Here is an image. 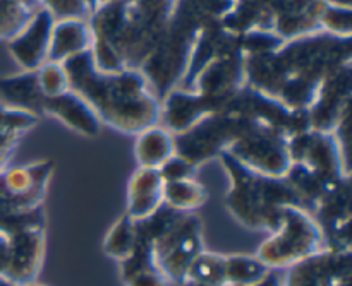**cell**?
<instances>
[{
    "label": "cell",
    "mask_w": 352,
    "mask_h": 286,
    "mask_svg": "<svg viewBox=\"0 0 352 286\" xmlns=\"http://www.w3.org/2000/svg\"><path fill=\"white\" fill-rule=\"evenodd\" d=\"M165 182L155 168H138L127 184L126 215L136 222L153 216L164 206Z\"/></svg>",
    "instance_id": "9a60e30c"
},
{
    "label": "cell",
    "mask_w": 352,
    "mask_h": 286,
    "mask_svg": "<svg viewBox=\"0 0 352 286\" xmlns=\"http://www.w3.org/2000/svg\"><path fill=\"white\" fill-rule=\"evenodd\" d=\"M309 215L322 230L327 249L352 250L351 178L337 184Z\"/></svg>",
    "instance_id": "30bf717a"
},
{
    "label": "cell",
    "mask_w": 352,
    "mask_h": 286,
    "mask_svg": "<svg viewBox=\"0 0 352 286\" xmlns=\"http://www.w3.org/2000/svg\"><path fill=\"white\" fill-rule=\"evenodd\" d=\"M186 280L196 283L226 285V256L203 250L189 266Z\"/></svg>",
    "instance_id": "603a6c76"
},
{
    "label": "cell",
    "mask_w": 352,
    "mask_h": 286,
    "mask_svg": "<svg viewBox=\"0 0 352 286\" xmlns=\"http://www.w3.org/2000/svg\"><path fill=\"white\" fill-rule=\"evenodd\" d=\"M36 72L38 82H40L41 93L45 95V98H52V96H57L60 93L71 89L69 88L67 74H65L62 64L45 62L40 69H36Z\"/></svg>",
    "instance_id": "484cf974"
},
{
    "label": "cell",
    "mask_w": 352,
    "mask_h": 286,
    "mask_svg": "<svg viewBox=\"0 0 352 286\" xmlns=\"http://www.w3.org/2000/svg\"><path fill=\"white\" fill-rule=\"evenodd\" d=\"M9 261V239L3 232H0V278L3 276Z\"/></svg>",
    "instance_id": "4dcf8cb0"
},
{
    "label": "cell",
    "mask_w": 352,
    "mask_h": 286,
    "mask_svg": "<svg viewBox=\"0 0 352 286\" xmlns=\"http://www.w3.org/2000/svg\"><path fill=\"white\" fill-rule=\"evenodd\" d=\"M0 286H16V285H12V283H10V281L2 280V278H0Z\"/></svg>",
    "instance_id": "e575fe53"
},
{
    "label": "cell",
    "mask_w": 352,
    "mask_h": 286,
    "mask_svg": "<svg viewBox=\"0 0 352 286\" xmlns=\"http://www.w3.org/2000/svg\"><path fill=\"white\" fill-rule=\"evenodd\" d=\"M0 96L6 105L26 110L38 117L41 115L47 99L41 93L36 71H23L0 79Z\"/></svg>",
    "instance_id": "e0dca14e"
},
{
    "label": "cell",
    "mask_w": 352,
    "mask_h": 286,
    "mask_svg": "<svg viewBox=\"0 0 352 286\" xmlns=\"http://www.w3.org/2000/svg\"><path fill=\"white\" fill-rule=\"evenodd\" d=\"M175 154L174 134L160 123L146 127L136 134L134 158L140 168H158Z\"/></svg>",
    "instance_id": "ac0fdd59"
},
{
    "label": "cell",
    "mask_w": 352,
    "mask_h": 286,
    "mask_svg": "<svg viewBox=\"0 0 352 286\" xmlns=\"http://www.w3.org/2000/svg\"><path fill=\"white\" fill-rule=\"evenodd\" d=\"M138 242H140L138 222L131 216L122 215L110 226L109 233L103 240V250H105L107 256L116 259L117 263H122L136 250Z\"/></svg>",
    "instance_id": "ffe728a7"
},
{
    "label": "cell",
    "mask_w": 352,
    "mask_h": 286,
    "mask_svg": "<svg viewBox=\"0 0 352 286\" xmlns=\"http://www.w3.org/2000/svg\"><path fill=\"white\" fill-rule=\"evenodd\" d=\"M352 95V62L333 71L323 81L318 95L306 110L308 127L320 132H336L349 120Z\"/></svg>",
    "instance_id": "ba28073f"
},
{
    "label": "cell",
    "mask_w": 352,
    "mask_h": 286,
    "mask_svg": "<svg viewBox=\"0 0 352 286\" xmlns=\"http://www.w3.org/2000/svg\"><path fill=\"white\" fill-rule=\"evenodd\" d=\"M244 60L250 88L306 112L323 81L352 62V38L318 31L282 41L274 50L244 55Z\"/></svg>",
    "instance_id": "6da1fadb"
},
{
    "label": "cell",
    "mask_w": 352,
    "mask_h": 286,
    "mask_svg": "<svg viewBox=\"0 0 352 286\" xmlns=\"http://www.w3.org/2000/svg\"><path fill=\"white\" fill-rule=\"evenodd\" d=\"M43 7L50 10L55 19H78L89 21V17L98 9V0H41Z\"/></svg>",
    "instance_id": "cb8c5ba5"
},
{
    "label": "cell",
    "mask_w": 352,
    "mask_h": 286,
    "mask_svg": "<svg viewBox=\"0 0 352 286\" xmlns=\"http://www.w3.org/2000/svg\"><path fill=\"white\" fill-rule=\"evenodd\" d=\"M325 247L320 226L306 209L285 206L280 225L260 246L256 256L270 270L280 271L313 256Z\"/></svg>",
    "instance_id": "8992f818"
},
{
    "label": "cell",
    "mask_w": 352,
    "mask_h": 286,
    "mask_svg": "<svg viewBox=\"0 0 352 286\" xmlns=\"http://www.w3.org/2000/svg\"><path fill=\"white\" fill-rule=\"evenodd\" d=\"M9 239V261L2 280L16 286L36 281L45 257V226H30L6 233Z\"/></svg>",
    "instance_id": "8fae6325"
},
{
    "label": "cell",
    "mask_w": 352,
    "mask_h": 286,
    "mask_svg": "<svg viewBox=\"0 0 352 286\" xmlns=\"http://www.w3.org/2000/svg\"><path fill=\"white\" fill-rule=\"evenodd\" d=\"M274 270L267 266L258 256L250 254H230L226 256V285L254 286L265 280Z\"/></svg>",
    "instance_id": "44dd1931"
},
{
    "label": "cell",
    "mask_w": 352,
    "mask_h": 286,
    "mask_svg": "<svg viewBox=\"0 0 352 286\" xmlns=\"http://www.w3.org/2000/svg\"><path fill=\"white\" fill-rule=\"evenodd\" d=\"M93 47L91 26L86 19L67 17V19H55L54 29L50 36L47 62H62L89 51Z\"/></svg>",
    "instance_id": "2e32d148"
},
{
    "label": "cell",
    "mask_w": 352,
    "mask_h": 286,
    "mask_svg": "<svg viewBox=\"0 0 352 286\" xmlns=\"http://www.w3.org/2000/svg\"><path fill=\"white\" fill-rule=\"evenodd\" d=\"M219 160L229 178L226 208L246 228L272 233L280 225L285 206L301 208L298 195L285 177L258 174L226 151L219 154Z\"/></svg>",
    "instance_id": "3957f363"
},
{
    "label": "cell",
    "mask_w": 352,
    "mask_h": 286,
    "mask_svg": "<svg viewBox=\"0 0 352 286\" xmlns=\"http://www.w3.org/2000/svg\"><path fill=\"white\" fill-rule=\"evenodd\" d=\"M196 165H192L191 161H188L186 158L179 156V154H174L172 158H168L158 171H160L164 182H177L184 180V178H192L196 174Z\"/></svg>",
    "instance_id": "83f0119b"
},
{
    "label": "cell",
    "mask_w": 352,
    "mask_h": 286,
    "mask_svg": "<svg viewBox=\"0 0 352 286\" xmlns=\"http://www.w3.org/2000/svg\"><path fill=\"white\" fill-rule=\"evenodd\" d=\"M41 9V0H0V40H12Z\"/></svg>",
    "instance_id": "7402d4cb"
},
{
    "label": "cell",
    "mask_w": 352,
    "mask_h": 286,
    "mask_svg": "<svg viewBox=\"0 0 352 286\" xmlns=\"http://www.w3.org/2000/svg\"><path fill=\"white\" fill-rule=\"evenodd\" d=\"M21 134L10 132V130H2L0 132V171L9 167V161L16 151L17 143L21 139Z\"/></svg>",
    "instance_id": "f546056e"
},
{
    "label": "cell",
    "mask_w": 352,
    "mask_h": 286,
    "mask_svg": "<svg viewBox=\"0 0 352 286\" xmlns=\"http://www.w3.org/2000/svg\"><path fill=\"white\" fill-rule=\"evenodd\" d=\"M330 5H337V7H346V9H352L351 0H327Z\"/></svg>",
    "instance_id": "d6a6232c"
},
{
    "label": "cell",
    "mask_w": 352,
    "mask_h": 286,
    "mask_svg": "<svg viewBox=\"0 0 352 286\" xmlns=\"http://www.w3.org/2000/svg\"><path fill=\"white\" fill-rule=\"evenodd\" d=\"M69 88L86 99L102 123L126 134H138L160 123V99L140 69L102 72L91 50L62 62Z\"/></svg>",
    "instance_id": "7a4b0ae2"
},
{
    "label": "cell",
    "mask_w": 352,
    "mask_h": 286,
    "mask_svg": "<svg viewBox=\"0 0 352 286\" xmlns=\"http://www.w3.org/2000/svg\"><path fill=\"white\" fill-rule=\"evenodd\" d=\"M254 286H282V276L278 274V271H272L267 278H265L261 283L254 285Z\"/></svg>",
    "instance_id": "1f68e13d"
},
{
    "label": "cell",
    "mask_w": 352,
    "mask_h": 286,
    "mask_svg": "<svg viewBox=\"0 0 352 286\" xmlns=\"http://www.w3.org/2000/svg\"><path fill=\"white\" fill-rule=\"evenodd\" d=\"M124 286H168L170 281L165 278L160 267H151V270L140 271V273L129 274L126 278H120Z\"/></svg>",
    "instance_id": "f1b7e54d"
},
{
    "label": "cell",
    "mask_w": 352,
    "mask_h": 286,
    "mask_svg": "<svg viewBox=\"0 0 352 286\" xmlns=\"http://www.w3.org/2000/svg\"><path fill=\"white\" fill-rule=\"evenodd\" d=\"M327 0H277L272 33L282 40L322 31V14Z\"/></svg>",
    "instance_id": "4fadbf2b"
},
{
    "label": "cell",
    "mask_w": 352,
    "mask_h": 286,
    "mask_svg": "<svg viewBox=\"0 0 352 286\" xmlns=\"http://www.w3.org/2000/svg\"><path fill=\"white\" fill-rule=\"evenodd\" d=\"M226 153L251 170L268 177H285L291 168L289 137L265 126L254 117L251 126L230 144Z\"/></svg>",
    "instance_id": "52a82bcc"
},
{
    "label": "cell",
    "mask_w": 352,
    "mask_h": 286,
    "mask_svg": "<svg viewBox=\"0 0 352 286\" xmlns=\"http://www.w3.org/2000/svg\"><path fill=\"white\" fill-rule=\"evenodd\" d=\"M181 286H227V285H208V283H196V281L191 280H184L181 283Z\"/></svg>",
    "instance_id": "836d02e7"
},
{
    "label": "cell",
    "mask_w": 352,
    "mask_h": 286,
    "mask_svg": "<svg viewBox=\"0 0 352 286\" xmlns=\"http://www.w3.org/2000/svg\"><path fill=\"white\" fill-rule=\"evenodd\" d=\"M206 199H208V191L195 177L167 182L164 187V206L179 213L196 211L205 206Z\"/></svg>",
    "instance_id": "d6986e66"
},
{
    "label": "cell",
    "mask_w": 352,
    "mask_h": 286,
    "mask_svg": "<svg viewBox=\"0 0 352 286\" xmlns=\"http://www.w3.org/2000/svg\"><path fill=\"white\" fill-rule=\"evenodd\" d=\"M143 222L158 267L170 283L181 285L192 261L205 250L203 223L192 213H179L167 206Z\"/></svg>",
    "instance_id": "5b68a950"
},
{
    "label": "cell",
    "mask_w": 352,
    "mask_h": 286,
    "mask_svg": "<svg viewBox=\"0 0 352 286\" xmlns=\"http://www.w3.org/2000/svg\"><path fill=\"white\" fill-rule=\"evenodd\" d=\"M54 171V160L31 161L0 171V232L45 226L43 202Z\"/></svg>",
    "instance_id": "277c9868"
},
{
    "label": "cell",
    "mask_w": 352,
    "mask_h": 286,
    "mask_svg": "<svg viewBox=\"0 0 352 286\" xmlns=\"http://www.w3.org/2000/svg\"><path fill=\"white\" fill-rule=\"evenodd\" d=\"M30 286H41V285H36V283H33V285H30Z\"/></svg>",
    "instance_id": "8d00e7d4"
},
{
    "label": "cell",
    "mask_w": 352,
    "mask_h": 286,
    "mask_svg": "<svg viewBox=\"0 0 352 286\" xmlns=\"http://www.w3.org/2000/svg\"><path fill=\"white\" fill-rule=\"evenodd\" d=\"M41 115L58 120L67 129L85 137H96L102 130V120L91 105L72 89L45 99Z\"/></svg>",
    "instance_id": "5bb4252c"
},
{
    "label": "cell",
    "mask_w": 352,
    "mask_h": 286,
    "mask_svg": "<svg viewBox=\"0 0 352 286\" xmlns=\"http://www.w3.org/2000/svg\"><path fill=\"white\" fill-rule=\"evenodd\" d=\"M107 2H110V0H98V5H102V3H107Z\"/></svg>",
    "instance_id": "d590c367"
},
{
    "label": "cell",
    "mask_w": 352,
    "mask_h": 286,
    "mask_svg": "<svg viewBox=\"0 0 352 286\" xmlns=\"http://www.w3.org/2000/svg\"><path fill=\"white\" fill-rule=\"evenodd\" d=\"M55 17L41 9L19 34L9 40V51L23 71H36L47 62Z\"/></svg>",
    "instance_id": "7c38bea8"
},
{
    "label": "cell",
    "mask_w": 352,
    "mask_h": 286,
    "mask_svg": "<svg viewBox=\"0 0 352 286\" xmlns=\"http://www.w3.org/2000/svg\"><path fill=\"white\" fill-rule=\"evenodd\" d=\"M322 31L336 36L352 38V9L330 5L327 2L322 14Z\"/></svg>",
    "instance_id": "4316f807"
},
{
    "label": "cell",
    "mask_w": 352,
    "mask_h": 286,
    "mask_svg": "<svg viewBox=\"0 0 352 286\" xmlns=\"http://www.w3.org/2000/svg\"><path fill=\"white\" fill-rule=\"evenodd\" d=\"M282 286H352V250L323 247L287 267Z\"/></svg>",
    "instance_id": "9c48e42d"
},
{
    "label": "cell",
    "mask_w": 352,
    "mask_h": 286,
    "mask_svg": "<svg viewBox=\"0 0 352 286\" xmlns=\"http://www.w3.org/2000/svg\"><path fill=\"white\" fill-rule=\"evenodd\" d=\"M38 122H40V117L34 115V113L21 108H14V106H9L3 102H0V132L2 130H10V132H17L23 136V134L34 129Z\"/></svg>",
    "instance_id": "d4e9b609"
}]
</instances>
